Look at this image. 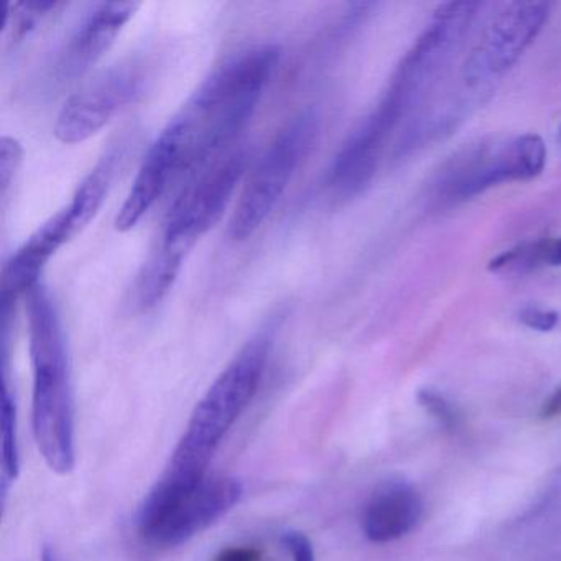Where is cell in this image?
Masks as SVG:
<instances>
[{
	"label": "cell",
	"instance_id": "6da1fadb",
	"mask_svg": "<svg viewBox=\"0 0 561 561\" xmlns=\"http://www.w3.org/2000/svg\"><path fill=\"white\" fill-rule=\"evenodd\" d=\"M280 60L277 45H257L232 55L211 71L157 139L170 150L180 173L219 156L248 124Z\"/></svg>",
	"mask_w": 561,
	"mask_h": 561
},
{
	"label": "cell",
	"instance_id": "7a4b0ae2",
	"mask_svg": "<svg viewBox=\"0 0 561 561\" xmlns=\"http://www.w3.org/2000/svg\"><path fill=\"white\" fill-rule=\"evenodd\" d=\"M274 333V324H265L264 330L245 343L196 403L185 435L157 481L160 485L183 494L198 488L208 478L206 472L216 449L257 393Z\"/></svg>",
	"mask_w": 561,
	"mask_h": 561
},
{
	"label": "cell",
	"instance_id": "3957f363",
	"mask_svg": "<svg viewBox=\"0 0 561 561\" xmlns=\"http://www.w3.org/2000/svg\"><path fill=\"white\" fill-rule=\"evenodd\" d=\"M27 313L34 367L35 442L51 471L70 474L77 462L73 387L64 328L44 285L28 291Z\"/></svg>",
	"mask_w": 561,
	"mask_h": 561
},
{
	"label": "cell",
	"instance_id": "277c9868",
	"mask_svg": "<svg viewBox=\"0 0 561 561\" xmlns=\"http://www.w3.org/2000/svg\"><path fill=\"white\" fill-rule=\"evenodd\" d=\"M318 121L313 113H301L277 134L257 165L245 180L238 205L229 221V238H252L274 211L301 160L313 147Z\"/></svg>",
	"mask_w": 561,
	"mask_h": 561
},
{
	"label": "cell",
	"instance_id": "5b68a950",
	"mask_svg": "<svg viewBox=\"0 0 561 561\" xmlns=\"http://www.w3.org/2000/svg\"><path fill=\"white\" fill-rule=\"evenodd\" d=\"M248 170L244 149L219 153L183 190L167 216L160 245L188 255L193 245L218 225Z\"/></svg>",
	"mask_w": 561,
	"mask_h": 561
},
{
	"label": "cell",
	"instance_id": "8992f818",
	"mask_svg": "<svg viewBox=\"0 0 561 561\" xmlns=\"http://www.w3.org/2000/svg\"><path fill=\"white\" fill-rule=\"evenodd\" d=\"M547 146L537 134H524L495 147L479 144L456 157L442 173L438 192L446 202H466L492 186L524 182L543 172Z\"/></svg>",
	"mask_w": 561,
	"mask_h": 561
},
{
	"label": "cell",
	"instance_id": "52a82bcc",
	"mask_svg": "<svg viewBox=\"0 0 561 561\" xmlns=\"http://www.w3.org/2000/svg\"><path fill=\"white\" fill-rule=\"evenodd\" d=\"M479 5L478 2H448L433 12L425 31L407 51L387 88V93L407 111L422 100L445 70L468 34Z\"/></svg>",
	"mask_w": 561,
	"mask_h": 561
},
{
	"label": "cell",
	"instance_id": "ba28073f",
	"mask_svg": "<svg viewBox=\"0 0 561 561\" xmlns=\"http://www.w3.org/2000/svg\"><path fill=\"white\" fill-rule=\"evenodd\" d=\"M550 12L548 2H511L504 5L466 61V84L474 90L507 73L534 44Z\"/></svg>",
	"mask_w": 561,
	"mask_h": 561
},
{
	"label": "cell",
	"instance_id": "9c48e42d",
	"mask_svg": "<svg viewBox=\"0 0 561 561\" xmlns=\"http://www.w3.org/2000/svg\"><path fill=\"white\" fill-rule=\"evenodd\" d=\"M146 71L139 61H124L70 98L58 114L55 136L81 144L96 136L127 104L142 94Z\"/></svg>",
	"mask_w": 561,
	"mask_h": 561
},
{
	"label": "cell",
	"instance_id": "30bf717a",
	"mask_svg": "<svg viewBox=\"0 0 561 561\" xmlns=\"http://www.w3.org/2000/svg\"><path fill=\"white\" fill-rule=\"evenodd\" d=\"M242 491L239 479L206 478L139 534L152 547H179L231 512L241 501Z\"/></svg>",
	"mask_w": 561,
	"mask_h": 561
},
{
	"label": "cell",
	"instance_id": "8fae6325",
	"mask_svg": "<svg viewBox=\"0 0 561 561\" xmlns=\"http://www.w3.org/2000/svg\"><path fill=\"white\" fill-rule=\"evenodd\" d=\"M400 119L382 103L341 146L328 173V185L340 198L360 195L373 182L390 133Z\"/></svg>",
	"mask_w": 561,
	"mask_h": 561
},
{
	"label": "cell",
	"instance_id": "7c38bea8",
	"mask_svg": "<svg viewBox=\"0 0 561 561\" xmlns=\"http://www.w3.org/2000/svg\"><path fill=\"white\" fill-rule=\"evenodd\" d=\"M139 2H100L91 5L58 55L55 75L61 83L78 80L113 47L124 25L134 18Z\"/></svg>",
	"mask_w": 561,
	"mask_h": 561
},
{
	"label": "cell",
	"instance_id": "4fadbf2b",
	"mask_svg": "<svg viewBox=\"0 0 561 561\" xmlns=\"http://www.w3.org/2000/svg\"><path fill=\"white\" fill-rule=\"evenodd\" d=\"M422 514V497L409 482H382L364 508V535L374 543L399 540L419 525Z\"/></svg>",
	"mask_w": 561,
	"mask_h": 561
},
{
	"label": "cell",
	"instance_id": "5bb4252c",
	"mask_svg": "<svg viewBox=\"0 0 561 561\" xmlns=\"http://www.w3.org/2000/svg\"><path fill=\"white\" fill-rule=\"evenodd\" d=\"M179 173V167L172 153L159 139H156L140 165L126 202L117 213V231L127 232L136 228L140 219L162 198L163 193Z\"/></svg>",
	"mask_w": 561,
	"mask_h": 561
},
{
	"label": "cell",
	"instance_id": "9a60e30c",
	"mask_svg": "<svg viewBox=\"0 0 561 561\" xmlns=\"http://www.w3.org/2000/svg\"><path fill=\"white\" fill-rule=\"evenodd\" d=\"M123 157L124 150L119 144L107 150L96 167L88 173L87 179L80 183L71 202L65 206L64 209L67 211L75 234H80L100 213Z\"/></svg>",
	"mask_w": 561,
	"mask_h": 561
},
{
	"label": "cell",
	"instance_id": "2e32d148",
	"mask_svg": "<svg viewBox=\"0 0 561 561\" xmlns=\"http://www.w3.org/2000/svg\"><path fill=\"white\" fill-rule=\"evenodd\" d=\"M185 255L159 245L140 268L134 285V304L139 310H153L165 300L183 267Z\"/></svg>",
	"mask_w": 561,
	"mask_h": 561
},
{
	"label": "cell",
	"instance_id": "e0dca14e",
	"mask_svg": "<svg viewBox=\"0 0 561 561\" xmlns=\"http://www.w3.org/2000/svg\"><path fill=\"white\" fill-rule=\"evenodd\" d=\"M0 426H2V495H8L9 482L15 481L21 471V453H19L18 442V407H15L14 397L9 389L8 377L4 374L2 382V409H0Z\"/></svg>",
	"mask_w": 561,
	"mask_h": 561
},
{
	"label": "cell",
	"instance_id": "ac0fdd59",
	"mask_svg": "<svg viewBox=\"0 0 561 561\" xmlns=\"http://www.w3.org/2000/svg\"><path fill=\"white\" fill-rule=\"evenodd\" d=\"M61 2H19L11 5V14H8L9 21L12 22V37L22 38L25 34L35 28V25L47 18L57 9L64 8Z\"/></svg>",
	"mask_w": 561,
	"mask_h": 561
},
{
	"label": "cell",
	"instance_id": "d6986e66",
	"mask_svg": "<svg viewBox=\"0 0 561 561\" xmlns=\"http://www.w3.org/2000/svg\"><path fill=\"white\" fill-rule=\"evenodd\" d=\"M24 149L14 137L4 136L0 139V193L8 195L9 186L14 182L21 170Z\"/></svg>",
	"mask_w": 561,
	"mask_h": 561
},
{
	"label": "cell",
	"instance_id": "ffe728a7",
	"mask_svg": "<svg viewBox=\"0 0 561 561\" xmlns=\"http://www.w3.org/2000/svg\"><path fill=\"white\" fill-rule=\"evenodd\" d=\"M416 399H419L420 405H422L439 425L448 430H455L456 426L459 425V415L455 407H453L445 397L435 392V390H420V392L416 393Z\"/></svg>",
	"mask_w": 561,
	"mask_h": 561
},
{
	"label": "cell",
	"instance_id": "44dd1931",
	"mask_svg": "<svg viewBox=\"0 0 561 561\" xmlns=\"http://www.w3.org/2000/svg\"><path fill=\"white\" fill-rule=\"evenodd\" d=\"M518 320L524 327L538 331V333H550L560 323V314L553 310H543V308L525 307L518 313Z\"/></svg>",
	"mask_w": 561,
	"mask_h": 561
},
{
	"label": "cell",
	"instance_id": "7402d4cb",
	"mask_svg": "<svg viewBox=\"0 0 561 561\" xmlns=\"http://www.w3.org/2000/svg\"><path fill=\"white\" fill-rule=\"evenodd\" d=\"M282 545L291 554L294 561H314L313 545L307 535L297 530H288L282 535Z\"/></svg>",
	"mask_w": 561,
	"mask_h": 561
},
{
	"label": "cell",
	"instance_id": "603a6c76",
	"mask_svg": "<svg viewBox=\"0 0 561 561\" xmlns=\"http://www.w3.org/2000/svg\"><path fill=\"white\" fill-rule=\"evenodd\" d=\"M213 561H261V550L254 547H229Z\"/></svg>",
	"mask_w": 561,
	"mask_h": 561
},
{
	"label": "cell",
	"instance_id": "cb8c5ba5",
	"mask_svg": "<svg viewBox=\"0 0 561 561\" xmlns=\"http://www.w3.org/2000/svg\"><path fill=\"white\" fill-rule=\"evenodd\" d=\"M561 415V386L554 389V392L545 400L540 410L541 420H553Z\"/></svg>",
	"mask_w": 561,
	"mask_h": 561
},
{
	"label": "cell",
	"instance_id": "d4e9b609",
	"mask_svg": "<svg viewBox=\"0 0 561 561\" xmlns=\"http://www.w3.org/2000/svg\"><path fill=\"white\" fill-rule=\"evenodd\" d=\"M548 265H561V239L548 244Z\"/></svg>",
	"mask_w": 561,
	"mask_h": 561
},
{
	"label": "cell",
	"instance_id": "484cf974",
	"mask_svg": "<svg viewBox=\"0 0 561 561\" xmlns=\"http://www.w3.org/2000/svg\"><path fill=\"white\" fill-rule=\"evenodd\" d=\"M44 561H57V560H55L54 551L48 550V548H45Z\"/></svg>",
	"mask_w": 561,
	"mask_h": 561
},
{
	"label": "cell",
	"instance_id": "4316f807",
	"mask_svg": "<svg viewBox=\"0 0 561 561\" xmlns=\"http://www.w3.org/2000/svg\"><path fill=\"white\" fill-rule=\"evenodd\" d=\"M554 484L558 485V489H561V468L557 471V478H554Z\"/></svg>",
	"mask_w": 561,
	"mask_h": 561
}]
</instances>
